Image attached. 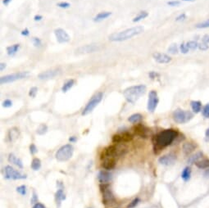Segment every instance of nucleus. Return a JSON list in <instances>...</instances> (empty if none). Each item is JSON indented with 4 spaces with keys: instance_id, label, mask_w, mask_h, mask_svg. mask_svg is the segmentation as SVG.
<instances>
[{
    "instance_id": "nucleus-1",
    "label": "nucleus",
    "mask_w": 209,
    "mask_h": 208,
    "mask_svg": "<svg viewBox=\"0 0 209 208\" xmlns=\"http://www.w3.org/2000/svg\"><path fill=\"white\" fill-rule=\"evenodd\" d=\"M177 135V131L172 129L164 130L158 133L153 138L155 152H157V151H161L162 148L172 144L176 138Z\"/></svg>"
},
{
    "instance_id": "nucleus-2",
    "label": "nucleus",
    "mask_w": 209,
    "mask_h": 208,
    "mask_svg": "<svg viewBox=\"0 0 209 208\" xmlns=\"http://www.w3.org/2000/svg\"><path fill=\"white\" fill-rule=\"evenodd\" d=\"M144 28L142 26H136L129 28L122 31L116 32L110 34L108 36V40L111 42H123V41L131 40L135 36H137L144 32Z\"/></svg>"
},
{
    "instance_id": "nucleus-3",
    "label": "nucleus",
    "mask_w": 209,
    "mask_h": 208,
    "mask_svg": "<svg viewBox=\"0 0 209 208\" xmlns=\"http://www.w3.org/2000/svg\"><path fill=\"white\" fill-rule=\"evenodd\" d=\"M146 90H147V87L144 84L134 85V86H131L125 89L123 92V95L125 100L128 103L135 104L136 101L146 93Z\"/></svg>"
},
{
    "instance_id": "nucleus-4",
    "label": "nucleus",
    "mask_w": 209,
    "mask_h": 208,
    "mask_svg": "<svg viewBox=\"0 0 209 208\" xmlns=\"http://www.w3.org/2000/svg\"><path fill=\"white\" fill-rule=\"evenodd\" d=\"M127 152V148L123 144H115L114 145L108 146V148H104L101 153V159L107 157L116 158L117 157H121Z\"/></svg>"
},
{
    "instance_id": "nucleus-5",
    "label": "nucleus",
    "mask_w": 209,
    "mask_h": 208,
    "mask_svg": "<svg viewBox=\"0 0 209 208\" xmlns=\"http://www.w3.org/2000/svg\"><path fill=\"white\" fill-rule=\"evenodd\" d=\"M103 97V92H98L97 94H95L93 97L90 98V100L88 102V103L86 104V106L84 107V108L82 111L81 115L82 116H87L88 114L91 113L92 111H94L98 104L100 103V102Z\"/></svg>"
},
{
    "instance_id": "nucleus-6",
    "label": "nucleus",
    "mask_w": 209,
    "mask_h": 208,
    "mask_svg": "<svg viewBox=\"0 0 209 208\" xmlns=\"http://www.w3.org/2000/svg\"><path fill=\"white\" fill-rule=\"evenodd\" d=\"M74 148L71 144H66L59 148L56 152V159L59 161H67L73 156Z\"/></svg>"
},
{
    "instance_id": "nucleus-7",
    "label": "nucleus",
    "mask_w": 209,
    "mask_h": 208,
    "mask_svg": "<svg viewBox=\"0 0 209 208\" xmlns=\"http://www.w3.org/2000/svg\"><path fill=\"white\" fill-rule=\"evenodd\" d=\"M173 120L178 123V124H185L189 122L193 117H194V114L191 111H185L182 109H176L173 112Z\"/></svg>"
},
{
    "instance_id": "nucleus-8",
    "label": "nucleus",
    "mask_w": 209,
    "mask_h": 208,
    "mask_svg": "<svg viewBox=\"0 0 209 208\" xmlns=\"http://www.w3.org/2000/svg\"><path fill=\"white\" fill-rule=\"evenodd\" d=\"M29 75H30V72L29 71H19V72H16V73H12V74L1 76V78H0V83H1V84H8V83L14 82V81H20V80L25 79V78L28 77Z\"/></svg>"
},
{
    "instance_id": "nucleus-9",
    "label": "nucleus",
    "mask_w": 209,
    "mask_h": 208,
    "mask_svg": "<svg viewBox=\"0 0 209 208\" xmlns=\"http://www.w3.org/2000/svg\"><path fill=\"white\" fill-rule=\"evenodd\" d=\"M100 190L103 193V203L106 206L108 205L114 204L116 202V199L112 192L109 188V185L108 184H101L100 185Z\"/></svg>"
},
{
    "instance_id": "nucleus-10",
    "label": "nucleus",
    "mask_w": 209,
    "mask_h": 208,
    "mask_svg": "<svg viewBox=\"0 0 209 208\" xmlns=\"http://www.w3.org/2000/svg\"><path fill=\"white\" fill-rule=\"evenodd\" d=\"M3 173H4V178L7 179L17 180V179H26V175L21 174V172L15 170L14 168H12L10 166H5L4 168V170H3Z\"/></svg>"
},
{
    "instance_id": "nucleus-11",
    "label": "nucleus",
    "mask_w": 209,
    "mask_h": 208,
    "mask_svg": "<svg viewBox=\"0 0 209 208\" xmlns=\"http://www.w3.org/2000/svg\"><path fill=\"white\" fill-rule=\"evenodd\" d=\"M159 103V98L158 93L155 90H151L149 92L148 98L147 109L149 112H153L158 107Z\"/></svg>"
},
{
    "instance_id": "nucleus-12",
    "label": "nucleus",
    "mask_w": 209,
    "mask_h": 208,
    "mask_svg": "<svg viewBox=\"0 0 209 208\" xmlns=\"http://www.w3.org/2000/svg\"><path fill=\"white\" fill-rule=\"evenodd\" d=\"M54 34L56 40L59 44H65L68 43L71 40V37L68 34V33L62 28H57L54 30Z\"/></svg>"
},
{
    "instance_id": "nucleus-13",
    "label": "nucleus",
    "mask_w": 209,
    "mask_h": 208,
    "mask_svg": "<svg viewBox=\"0 0 209 208\" xmlns=\"http://www.w3.org/2000/svg\"><path fill=\"white\" fill-rule=\"evenodd\" d=\"M99 49V47H98V44H86V45H83V46H81V47L77 48L75 52L76 53L79 54H89V53H95L97 52Z\"/></svg>"
},
{
    "instance_id": "nucleus-14",
    "label": "nucleus",
    "mask_w": 209,
    "mask_h": 208,
    "mask_svg": "<svg viewBox=\"0 0 209 208\" xmlns=\"http://www.w3.org/2000/svg\"><path fill=\"white\" fill-rule=\"evenodd\" d=\"M60 73H61V71L59 69H51V70H48V71L40 73L38 75V79L40 81H48V80L56 77Z\"/></svg>"
},
{
    "instance_id": "nucleus-15",
    "label": "nucleus",
    "mask_w": 209,
    "mask_h": 208,
    "mask_svg": "<svg viewBox=\"0 0 209 208\" xmlns=\"http://www.w3.org/2000/svg\"><path fill=\"white\" fill-rule=\"evenodd\" d=\"M153 57L155 61L156 62H158L159 64H167L170 63L172 62V58L169 55L166 53H154L153 54Z\"/></svg>"
},
{
    "instance_id": "nucleus-16",
    "label": "nucleus",
    "mask_w": 209,
    "mask_h": 208,
    "mask_svg": "<svg viewBox=\"0 0 209 208\" xmlns=\"http://www.w3.org/2000/svg\"><path fill=\"white\" fill-rule=\"evenodd\" d=\"M134 131H135V134L140 136L141 138H148V136L150 135V130L147 127H145L144 125H136L134 127Z\"/></svg>"
},
{
    "instance_id": "nucleus-17",
    "label": "nucleus",
    "mask_w": 209,
    "mask_h": 208,
    "mask_svg": "<svg viewBox=\"0 0 209 208\" xmlns=\"http://www.w3.org/2000/svg\"><path fill=\"white\" fill-rule=\"evenodd\" d=\"M176 160V156L174 154H167L162 156L158 159V162L163 166H172L175 163Z\"/></svg>"
},
{
    "instance_id": "nucleus-18",
    "label": "nucleus",
    "mask_w": 209,
    "mask_h": 208,
    "mask_svg": "<svg viewBox=\"0 0 209 208\" xmlns=\"http://www.w3.org/2000/svg\"><path fill=\"white\" fill-rule=\"evenodd\" d=\"M111 174L110 172L106 171H101L98 175V181L101 184H108L111 179Z\"/></svg>"
},
{
    "instance_id": "nucleus-19",
    "label": "nucleus",
    "mask_w": 209,
    "mask_h": 208,
    "mask_svg": "<svg viewBox=\"0 0 209 208\" xmlns=\"http://www.w3.org/2000/svg\"><path fill=\"white\" fill-rule=\"evenodd\" d=\"M102 166L104 168L105 170H112L116 166V160L115 158L107 157L103 159Z\"/></svg>"
},
{
    "instance_id": "nucleus-20",
    "label": "nucleus",
    "mask_w": 209,
    "mask_h": 208,
    "mask_svg": "<svg viewBox=\"0 0 209 208\" xmlns=\"http://www.w3.org/2000/svg\"><path fill=\"white\" fill-rule=\"evenodd\" d=\"M66 199V195L63 192V188H58L57 191L55 193V201L57 204V207H60L61 201Z\"/></svg>"
},
{
    "instance_id": "nucleus-21",
    "label": "nucleus",
    "mask_w": 209,
    "mask_h": 208,
    "mask_svg": "<svg viewBox=\"0 0 209 208\" xmlns=\"http://www.w3.org/2000/svg\"><path fill=\"white\" fill-rule=\"evenodd\" d=\"M8 161H9L10 163H12V164L17 166V167L21 168V169L23 168V163H22L21 160L20 158L17 157L14 154H12V153H10L9 156H8Z\"/></svg>"
},
{
    "instance_id": "nucleus-22",
    "label": "nucleus",
    "mask_w": 209,
    "mask_h": 208,
    "mask_svg": "<svg viewBox=\"0 0 209 208\" xmlns=\"http://www.w3.org/2000/svg\"><path fill=\"white\" fill-rule=\"evenodd\" d=\"M111 15V12H101L98 13L95 17H94L93 21H94L95 22H100V21H102L106 20V19L108 18V17H110Z\"/></svg>"
},
{
    "instance_id": "nucleus-23",
    "label": "nucleus",
    "mask_w": 209,
    "mask_h": 208,
    "mask_svg": "<svg viewBox=\"0 0 209 208\" xmlns=\"http://www.w3.org/2000/svg\"><path fill=\"white\" fill-rule=\"evenodd\" d=\"M21 45L19 44H15L7 47V53L10 57H13L14 55L17 53V52L20 50Z\"/></svg>"
},
{
    "instance_id": "nucleus-24",
    "label": "nucleus",
    "mask_w": 209,
    "mask_h": 208,
    "mask_svg": "<svg viewBox=\"0 0 209 208\" xmlns=\"http://www.w3.org/2000/svg\"><path fill=\"white\" fill-rule=\"evenodd\" d=\"M190 106L192 108V111L194 113H199L202 111V103L200 101H191Z\"/></svg>"
},
{
    "instance_id": "nucleus-25",
    "label": "nucleus",
    "mask_w": 209,
    "mask_h": 208,
    "mask_svg": "<svg viewBox=\"0 0 209 208\" xmlns=\"http://www.w3.org/2000/svg\"><path fill=\"white\" fill-rule=\"evenodd\" d=\"M75 83H76V81H75L74 79H70V80L67 81L64 84H63L62 87V91L63 93L68 92V91L71 89V88L74 86Z\"/></svg>"
},
{
    "instance_id": "nucleus-26",
    "label": "nucleus",
    "mask_w": 209,
    "mask_h": 208,
    "mask_svg": "<svg viewBox=\"0 0 209 208\" xmlns=\"http://www.w3.org/2000/svg\"><path fill=\"white\" fill-rule=\"evenodd\" d=\"M196 148V145L194 144L193 143H186L183 145V151L186 154H190Z\"/></svg>"
},
{
    "instance_id": "nucleus-27",
    "label": "nucleus",
    "mask_w": 209,
    "mask_h": 208,
    "mask_svg": "<svg viewBox=\"0 0 209 208\" xmlns=\"http://www.w3.org/2000/svg\"><path fill=\"white\" fill-rule=\"evenodd\" d=\"M142 120H143V116L141 114H139V113H135V114L131 115L128 118V121L131 123H133V124H138Z\"/></svg>"
},
{
    "instance_id": "nucleus-28",
    "label": "nucleus",
    "mask_w": 209,
    "mask_h": 208,
    "mask_svg": "<svg viewBox=\"0 0 209 208\" xmlns=\"http://www.w3.org/2000/svg\"><path fill=\"white\" fill-rule=\"evenodd\" d=\"M202 152H197L195 154L192 155L191 157H189V159H188V162L189 164H194V163H196L197 161H199L200 159H202Z\"/></svg>"
},
{
    "instance_id": "nucleus-29",
    "label": "nucleus",
    "mask_w": 209,
    "mask_h": 208,
    "mask_svg": "<svg viewBox=\"0 0 209 208\" xmlns=\"http://www.w3.org/2000/svg\"><path fill=\"white\" fill-rule=\"evenodd\" d=\"M195 165L200 169H207L209 168V159L208 158H203V159H200L199 161H198L195 163Z\"/></svg>"
},
{
    "instance_id": "nucleus-30",
    "label": "nucleus",
    "mask_w": 209,
    "mask_h": 208,
    "mask_svg": "<svg viewBox=\"0 0 209 208\" xmlns=\"http://www.w3.org/2000/svg\"><path fill=\"white\" fill-rule=\"evenodd\" d=\"M191 176V169L189 167H186L181 173V178L184 181H188Z\"/></svg>"
},
{
    "instance_id": "nucleus-31",
    "label": "nucleus",
    "mask_w": 209,
    "mask_h": 208,
    "mask_svg": "<svg viewBox=\"0 0 209 208\" xmlns=\"http://www.w3.org/2000/svg\"><path fill=\"white\" fill-rule=\"evenodd\" d=\"M148 16V13L146 12V11H142V12H140L136 16V17H135L133 19H132V21L133 22H139V21H140L144 20V19H145L146 17Z\"/></svg>"
},
{
    "instance_id": "nucleus-32",
    "label": "nucleus",
    "mask_w": 209,
    "mask_h": 208,
    "mask_svg": "<svg viewBox=\"0 0 209 208\" xmlns=\"http://www.w3.org/2000/svg\"><path fill=\"white\" fill-rule=\"evenodd\" d=\"M199 43L198 40H189L186 42V45L189 49V51H194L196 49H199Z\"/></svg>"
},
{
    "instance_id": "nucleus-33",
    "label": "nucleus",
    "mask_w": 209,
    "mask_h": 208,
    "mask_svg": "<svg viewBox=\"0 0 209 208\" xmlns=\"http://www.w3.org/2000/svg\"><path fill=\"white\" fill-rule=\"evenodd\" d=\"M19 135V132H18V130L17 128H12L11 129L9 130V133H8V137H9V139L10 141H14Z\"/></svg>"
},
{
    "instance_id": "nucleus-34",
    "label": "nucleus",
    "mask_w": 209,
    "mask_h": 208,
    "mask_svg": "<svg viewBox=\"0 0 209 208\" xmlns=\"http://www.w3.org/2000/svg\"><path fill=\"white\" fill-rule=\"evenodd\" d=\"M180 51V48H179L178 45L176 44H172L167 48V52L168 53L172 54V55H175L177 54Z\"/></svg>"
},
{
    "instance_id": "nucleus-35",
    "label": "nucleus",
    "mask_w": 209,
    "mask_h": 208,
    "mask_svg": "<svg viewBox=\"0 0 209 208\" xmlns=\"http://www.w3.org/2000/svg\"><path fill=\"white\" fill-rule=\"evenodd\" d=\"M41 167V161L39 158H34L31 162V168L34 171H39Z\"/></svg>"
},
{
    "instance_id": "nucleus-36",
    "label": "nucleus",
    "mask_w": 209,
    "mask_h": 208,
    "mask_svg": "<svg viewBox=\"0 0 209 208\" xmlns=\"http://www.w3.org/2000/svg\"><path fill=\"white\" fill-rule=\"evenodd\" d=\"M121 137H122V143H126V142L131 141L133 139V136L132 134H131L128 132H125L122 134H121Z\"/></svg>"
},
{
    "instance_id": "nucleus-37",
    "label": "nucleus",
    "mask_w": 209,
    "mask_h": 208,
    "mask_svg": "<svg viewBox=\"0 0 209 208\" xmlns=\"http://www.w3.org/2000/svg\"><path fill=\"white\" fill-rule=\"evenodd\" d=\"M197 29H207L209 28V19H207L206 21H203L200 23H198L195 26Z\"/></svg>"
},
{
    "instance_id": "nucleus-38",
    "label": "nucleus",
    "mask_w": 209,
    "mask_h": 208,
    "mask_svg": "<svg viewBox=\"0 0 209 208\" xmlns=\"http://www.w3.org/2000/svg\"><path fill=\"white\" fill-rule=\"evenodd\" d=\"M47 131H48L47 125L44 124H42L39 126V128H38L37 133L39 134H40V135H43V134H46V133H47Z\"/></svg>"
},
{
    "instance_id": "nucleus-39",
    "label": "nucleus",
    "mask_w": 209,
    "mask_h": 208,
    "mask_svg": "<svg viewBox=\"0 0 209 208\" xmlns=\"http://www.w3.org/2000/svg\"><path fill=\"white\" fill-rule=\"evenodd\" d=\"M32 44L35 48H41L43 45L42 40L40 38L38 37H33L32 38Z\"/></svg>"
},
{
    "instance_id": "nucleus-40",
    "label": "nucleus",
    "mask_w": 209,
    "mask_h": 208,
    "mask_svg": "<svg viewBox=\"0 0 209 208\" xmlns=\"http://www.w3.org/2000/svg\"><path fill=\"white\" fill-rule=\"evenodd\" d=\"M179 48H180V52L182 54H187L189 52V49L188 48L187 45H186V43H185V42L180 44Z\"/></svg>"
},
{
    "instance_id": "nucleus-41",
    "label": "nucleus",
    "mask_w": 209,
    "mask_h": 208,
    "mask_svg": "<svg viewBox=\"0 0 209 208\" xmlns=\"http://www.w3.org/2000/svg\"><path fill=\"white\" fill-rule=\"evenodd\" d=\"M202 116L205 118H209V103H207L202 110Z\"/></svg>"
},
{
    "instance_id": "nucleus-42",
    "label": "nucleus",
    "mask_w": 209,
    "mask_h": 208,
    "mask_svg": "<svg viewBox=\"0 0 209 208\" xmlns=\"http://www.w3.org/2000/svg\"><path fill=\"white\" fill-rule=\"evenodd\" d=\"M17 192L18 193H20L22 196H25L26 194V187L25 185H21L17 188Z\"/></svg>"
},
{
    "instance_id": "nucleus-43",
    "label": "nucleus",
    "mask_w": 209,
    "mask_h": 208,
    "mask_svg": "<svg viewBox=\"0 0 209 208\" xmlns=\"http://www.w3.org/2000/svg\"><path fill=\"white\" fill-rule=\"evenodd\" d=\"M57 6L60 8H62V9H67V8H69L71 7V4L67 3V2H60V3H57Z\"/></svg>"
},
{
    "instance_id": "nucleus-44",
    "label": "nucleus",
    "mask_w": 209,
    "mask_h": 208,
    "mask_svg": "<svg viewBox=\"0 0 209 208\" xmlns=\"http://www.w3.org/2000/svg\"><path fill=\"white\" fill-rule=\"evenodd\" d=\"M112 143L114 144H122V137L121 134H115L112 136Z\"/></svg>"
},
{
    "instance_id": "nucleus-45",
    "label": "nucleus",
    "mask_w": 209,
    "mask_h": 208,
    "mask_svg": "<svg viewBox=\"0 0 209 208\" xmlns=\"http://www.w3.org/2000/svg\"><path fill=\"white\" fill-rule=\"evenodd\" d=\"M199 49L200 51H202V52L208 50V49H209V44H204V43H202V42H200V43H199Z\"/></svg>"
},
{
    "instance_id": "nucleus-46",
    "label": "nucleus",
    "mask_w": 209,
    "mask_h": 208,
    "mask_svg": "<svg viewBox=\"0 0 209 208\" xmlns=\"http://www.w3.org/2000/svg\"><path fill=\"white\" fill-rule=\"evenodd\" d=\"M37 92H38V88L34 86V87L31 88V89H30V91H29V96L31 97H35L36 94H37Z\"/></svg>"
},
{
    "instance_id": "nucleus-47",
    "label": "nucleus",
    "mask_w": 209,
    "mask_h": 208,
    "mask_svg": "<svg viewBox=\"0 0 209 208\" xmlns=\"http://www.w3.org/2000/svg\"><path fill=\"white\" fill-rule=\"evenodd\" d=\"M180 1L179 0H172V1L167 2V5L170 7H177V6H180Z\"/></svg>"
},
{
    "instance_id": "nucleus-48",
    "label": "nucleus",
    "mask_w": 209,
    "mask_h": 208,
    "mask_svg": "<svg viewBox=\"0 0 209 208\" xmlns=\"http://www.w3.org/2000/svg\"><path fill=\"white\" fill-rule=\"evenodd\" d=\"M2 106H3L4 108H11V107L12 106V100H10V99H5V100L3 102Z\"/></svg>"
},
{
    "instance_id": "nucleus-49",
    "label": "nucleus",
    "mask_w": 209,
    "mask_h": 208,
    "mask_svg": "<svg viewBox=\"0 0 209 208\" xmlns=\"http://www.w3.org/2000/svg\"><path fill=\"white\" fill-rule=\"evenodd\" d=\"M187 18V16H186V13H180V15H178L177 17H175V21H185Z\"/></svg>"
},
{
    "instance_id": "nucleus-50",
    "label": "nucleus",
    "mask_w": 209,
    "mask_h": 208,
    "mask_svg": "<svg viewBox=\"0 0 209 208\" xmlns=\"http://www.w3.org/2000/svg\"><path fill=\"white\" fill-rule=\"evenodd\" d=\"M140 201V200H139V198H135L133 201H131V202H130V204L128 205V207H127L128 208H133V207H135V206L136 205H138V203Z\"/></svg>"
},
{
    "instance_id": "nucleus-51",
    "label": "nucleus",
    "mask_w": 209,
    "mask_h": 208,
    "mask_svg": "<svg viewBox=\"0 0 209 208\" xmlns=\"http://www.w3.org/2000/svg\"><path fill=\"white\" fill-rule=\"evenodd\" d=\"M159 76H160V75L158 72H156V71H152L148 73V77L150 78V79H152V80H154V79L159 77Z\"/></svg>"
},
{
    "instance_id": "nucleus-52",
    "label": "nucleus",
    "mask_w": 209,
    "mask_h": 208,
    "mask_svg": "<svg viewBox=\"0 0 209 208\" xmlns=\"http://www.w3.org/2000/svg\"><path fill=\"white\" fill-rule=\"evenodd\" d=\"M30 152H31V153L32 155L35 154V153L38 152V149L37 148H36V146H35L34 144H33L30 146Z\"/></svg>"
},
{
    "instance_id": "nucleus-53",
    "label": "nucleus",
    "mask_w": 209,
    "mask_h": 208,
    "mask_svg": "<svg viewBox=\"0 0 209 208\" xmlns=\"http://www.w3.org/2000/svg\"><path fill=\"white\" fill-rule=\"evenodd\" d=\"M31 204H36V203L38 202V196L34 192L33 193V196H32V198H31Z\"/></svg>"
},
{
    "instance_id": "nucleus-54",
    "label": "nucleus",
    "mask_w": 209,
    "mask_h": 208,
    "mask_svg": "<svg viewBox=\"0 0 209 208\" xmlns=\"http://www.w3.org/2000/svg\"><path fill=\"white\" fill-rule=\"evenodd\" d=\"M21 34L22 36H25V37H28V36L30 35V30H28V28H25L24 30H21Z\"/></svg>"
},
{
    "instance_id": "nucleus-55",
    "label": "nucleus",
    "mask_w": 209,
    "mask_h": 208,
    "mask_svg": "<svg viewBox=\"0 0 209 208\" xmlns=\"http://www.w3.org/2000/svg\"><path fill=\"white\" fill-rule=\"evenodd\" d=\"M201 42L204 43V44H209V35L208 34H204L202 37V40Z\"/></svg>"
},
{
    "instance_id": "nucleus-56",
    "label": "nucleus",
    "mask_w": 209,
    "mask_h": 208,
    "mask_svg": "<svg viewBox=\"0 0 209 208\" xmlns=\"http://www.w3.org/2000/svg\"><path fill=\"white\" fill-rule=\"evenodd\" d=\"M43 19V16L40 15V14H36L34 17V21H40Z\"/></svg>"
},
{
    "instance_id": "nucleus-57",
    "label": "nucleus",
    "mask_w": 209,
    "mask_h": 208,
    "mask_svg": "<svg viewBox=\"0 0 209 208\" xmlns=\"http://www.w3.org/2000/svg\"><path fill=\"white\" fill-rule=\"evenodd\" d=\"M32 208H46V207H45V206L42 204V203L37 202L36 204H34V206H33V207Z\"/></svg>"
},
{
    "instance_id": "nucleus-58",
    "label": "nucleus",
    "mask_w": 209,
    "mask_h": 208,
    "mask_svg": "<svg viewBox=\"0 0 209 208\" xmlns=\"http://www.w3.org/2000/svg\"><path fill=\"white\" fill-rule=\"evenodd\" d=\"M6 67H7V64L4 63V62H1L0 63V71H3L6 68Z\"/></svg>"
},
{
    "instance_id": "nucleus-59",
    "label": "nucleus",
    "mask_w": 209,
    "mask_h": 208,
    "mask_svg": "<svg viewBox=\"0 0 209 208\" xmlns=\"http://www.w3.org/2000/svg\"><path fill=\"white\" fill-rule=\"evenodd\" d=\"M11 2H12V0H3V1H2L3 4H4V5H5V6H7L8 4H10Z\"/></svg>"
},
{
    "instance_id": "nucleus-60",
    "label": "nucleus",
    "mask_w": 209,
    "mask_h": 208,
    "mask_svg": "<svg viewBox=\"0 0 209 208\" xmlns=\"http://www.w3.org/2000/svg\"><path fill=\"white\" fill-rule=\"evenodd\" d=\"M69 141L71 142V143H75V142L76 141V137L72 136V137L69 138Z\"/></svg>"
},
{
    "instance_id": "nucleus-61",
    "label": "nucleus",
    "mask_w": 209,
    "mask_h": 208,
    "mask_svg": "<svg viewBox=\"0 0 209 208\" xmlns=\"http://www.w3.org/2000/svg\"><path fill=\"white\" fill-rule=\"evenodd\" d=\"M205 134H206V137H208V138H209V128L206 130V133H205Z\"/></svg>"
},
{
    "instance_id": "nucleus-62",
    "label": "nucleus",
    "mask_w": 209,
    "mask_h": 208,
    "mask_svg": "<svg viewBox=\"0 0 209 208\" xmlns=\"http://www.w3.org/2000/svg\"><path fill=\"white\" fill-rule=\"evenodd\" d=\"M182 1H185V2H194L195 0H182Z\"/></svg>"
}]
</instances>
